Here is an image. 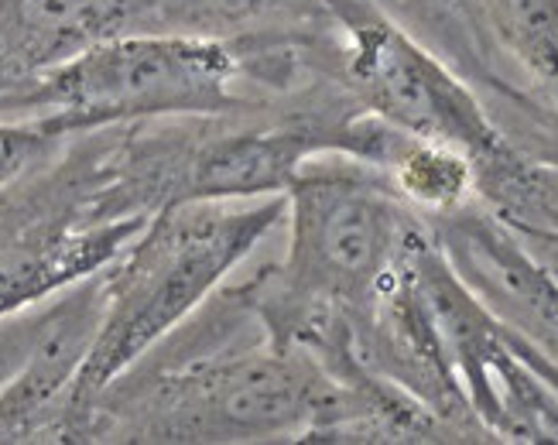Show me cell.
<instances>
[{"label": "cell", "instance_id": "obj_6", "mask_svg": "<svg viewBox=\"0 0 558 445\" xmlns=\"http://www.w3.org/2000/svg\"><path fill=\"white\" fill-rule=\"evenodd\" d=\"M456 275L558 370V270L480 203L428 219Z\"/></svg>", "mask_w": 558, "mask_h": 445}, {"label": "cell", "instance_id": "obj_4", "mask_svg": "<svg viewBox=\"0 0 558 445\" xmlns=\"http://www.w3.org/2000/svg\"><path fill=\"white\" fill-rule=\"evenodd\" d=\"M284 257L275 285L356 329L432 222L380 171L350 155H315L284 189Z\"/></svg>", "mask_w": 558, "mask_h": 445}, {"label": "cell", "instance_id": "obj_10", "mask_svg": "<svg viewBox=\"0 0 558 445\" xmlns=\"http://www.w3.org/2000/svg\"><path fill=\"white\" fill-rule=\"evenodd\" d=\"M476 17L494 56L558 123V0H476Z\"/></svg>", "mask_w": 558, "mask_h": 445}, {"label": "cell", "instance_id": "obj_12", "mask_svg": "<svg viewBox=\"0 0 558 445\" xmlns=\"http://www.w3.org/2000/svg\"><path fill=\"white\" fill-rule=\"evenodd\" d=\"M65 144L69 137L45 134L32 128V123L0 120V192L28 179L32 171L45 168Z\"/></svg>", "mask_w": 558, "mask_h": 445}, {"label": "cell", "instance_id": "obj_5", "mask_svg": "<svg viewBox=\"0 0 558 445\" xmlns=\"http://www.w3.org/2000/svg\"><path fill=\"white\" fill-rule=\"evenodd\" d=\"M148 219L117 216L104 134H76L45 168L0 192V315L107 267Z\"/></svg>", "mask_w": 558, "mask_h": 445}, {"label": "cell", "instance_id": "obj_1", "mask_svg": "<svg viewBox=\"0 0 558 445\" xmlns=\"http://www.w3.org/2000/svg\"><path fill=\"white\" fill-rule=\"evenodd\" d=\"M428 425L391 381L343 384L271 342L230 278L89 405L80 442H422Z\"/></svg>", "mask_w": 558, "mask_h": 445}, {"label": "cell", "instance_id": "obj_11", "mask_svg": "<svg viewBox=\"0 0 558 445\" xmlns=\"http://www.w3.org/2000/svg\"><path fill=\"white\" fill-rule=\"evenodd\" d=\"M432 4H435V38L446 45V52H449L446 59L463 72L470 83L483 80L497 93H504L507 83L497 69L494 48L480 28L476 0H432Z\"/></svg>", "mask_w": 558, "mask_h": 445}, {"label": "cell", "instance_id": "obj_13", "mask_svg": "<svg viewBox=\"0 0 558 445\" xmlns=\"http://www.w3.org/2000/svg\"><path fill=\"white\" fill-rule=\"evenodd\" d=\"M48 302H52V294L28 305V309L0 315V390L11 384V377L21 370V363L28 360V353L35 350V342L48 323Z\"/></svg>", "mask_w": 558, "mask_h": 445}, {"label": "cell", "instance_id": "obj_2", "mask_svg": "<svg viewBox=\"0 0 558 445\" xmlns=\"http://www.w3.org/2000/svg\"><path fill=\"white\" fill-rule=\"evenodd\" d=\"M284 222V195L179 203L148 216L100 270L104 315L69 405L65 442L100 394L175 333Z\"/></svg>", "mask_w": 558, "mask_h": 445}, {"label": "cell", "instance_id": "obj_7", "mask_svg": "<svg viewBox=\"0 0 558 445\" xmlns=\"http://www.w3.org/2000/svg\"><path fill=\"white\" fill-rule=\"evenodd\" d=\"M100 270L52 294L35 350L0 390V442H65L72 390L104 315Z\"/></svg>", "mask_w": 558, "mask_h": 445}, {"label": "cell", "instance_id": "obj_8", "mask_svg": "<svg viewBox=\"0 0 558 445\" xmlns=\"http://www.w3.org/2000/svg\"><path fill=\"white\" fill-rule=\"evenodd\" d=\"M134 24V0H0V100Z\"/></svg>", "mask_w": 558, "mask_h": 445}, {"label": "cell", "instance_id": "obj_9", "mask_svg": "<svg viewBox=\"0 0 558 445\" xmlns=\"http://www.w3.org/2000/svg\"><path fill=\"white\" fill-rule=\"evenodd\" d=\"M329 28V0H134L131 24V32L185 35L230 48L319 38Z\"/></svg>", "mask_w": 558, "mask_h": 445}, {"label": "cell", "instance_id": "obj_3", "mask_svg": "<svg viewBox=\"0 0 558 445\" xmlns=\"http://www.w3.org/2000/svg\"><path fill=\"white\" fill-rule=\"evenodd\" d=\"M271 104L230 45L128 32L41 72L0 100V120L76 137L144 120L213 117Z\"/></svg>", "mask_w": 558, "mask_h": 445}]
</instances>
